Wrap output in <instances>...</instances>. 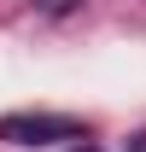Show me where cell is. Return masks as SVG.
Listing matches in <instances>:
<instances>
[{
    "label": "cell",
    "instance_id": "1",
    "mask_svg": "<svg viewBox=\"0 0 146 152\" xmlns=\"http://www.w3.org/2000/svg\"><path fill=\"white\" fill-rule=\"evenodd\" d=\"M0 140H12V146H64V140H88V129L76 117H53V111H12V117H0Z\"/></svg>",
    "mask_w": 146,
    "mask_h": 152
},
{
    "label": "cell",
    "instance_id": "2",
    "mask_svg": "<svg viewBox=\"0 0 146 152\" xmlns=\"http://www.w3.org/2000/svg\"><path fill=\"white\" fill-rule=\"evenodd\" d=\"M35 6H41V12H53V18H58V12H70L76 0H35Z\"/></svg>",
    "mask_w": 146,
    "mask_h": 152
},
{
    "label": "cell",
    "instance_id": "4",
    "mask_svg": "<svg viewBox=\"0 0 146 152\" xmlns=\"http://www.w3.org/2000/svg\"><path fill=\"white\" fill-rule=\"evenodd\" d=\"M70 152H93V146H88V140H76V146H70Z\"/></svg>",
    "mask_w": 146,
    "mask_h": 152
},
{
    "label": "cell",
    "instance_id": "3",
    "mask_svg": "<svg viewBox=\"0 0 146 152\" xmlns=\"http://www.w3.org/2000/svg\"><path fill=\"white\" fill-rule=\"evenodd\" d=\"M123 152H146V129H140V134H128V140H123Z\"/></svg>",
    "mask_w": 146,
    "mask_h": 152
}]
</instances>
